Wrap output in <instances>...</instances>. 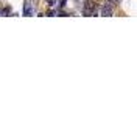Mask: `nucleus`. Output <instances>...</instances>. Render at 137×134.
<instances>
[{"mask_svg": "<svg viewBox=\"0 0 137 134\" xmlns=\"http://www.w3.org/2000/svg\"><path fill=\"white\" fill-rule=\"evenodd\" d=\"M33 14V6L30 2H25L23 5V16H31Z\"/></svg>", "mask_w": 137, "mask_h": 134, "instance_id": "nucleus-3", "label": "nucleus"}, {"mask_svg": "<svg viewBox=\"0 0 137 134\" xmlns=\"http://www.w3.org/2000/svg\"><path fill=\"white\" fill-rule=\"evenodd\" d=\"M47 3H48L50 6H53V0H47Z\"/></svg>", "mask_w": 137, "mask_h": 134, "instance_id": "nucleus-5", "label": "nucleus"}, {"mask_svg": "<svg viewBox=\"0 0 137 134\" xmlns=\"http://www.w3.org/2000/svg\"><path fill=\"white\" fill-rule=\"evenodd\" d=\"M2 14H3V16H6V14H10V8H5V10L2 11Z\"/></svg>", "mask_w": 137, "mask_h": 134, "instance_id": "nucleus-4", "label": "nucleus"}, {"mask_svg": "<svg viewBox=\"0 0 137 134\" xmlns=\"http://www.w3.org/2000/svg\"><path fill=\"white\" fill-rule=\"evenodd\" d=\"M83 14L84 16H97L98 14V8H97V3L94 2V0H87V2L84 3Z\"/></svg>", "mask_w": 137, "mask_h": 134, "instance_id": "nucleus-1", "label": "nucleus"}, {"mask_svg": "<svg viewBox=\"0 0 137 134\" xmlns=\"http://www.w3.org/2000/svg\"><path fill=\"white\" fill-rule=\"evenodd\" d=\"M100 14L104 16V17H111V16L114 14V6H112L111 3H104V5L101 6V10H100Z\"/></svg>", "mask_w": 137, "mask_h": 134, "instance_id": "nucleus-2", "label": "nucleus"}]
</instances>
